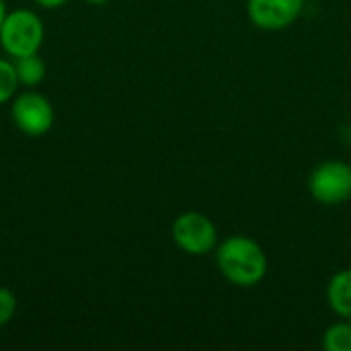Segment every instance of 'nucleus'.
I'll return each instance as SVG.
<instances>
[{
  "label": "nucleus",
  "instance_id": "f257e3e1",
  "mask_svg": "<svg viewBox=\"0 0 351 351\" xmlns=\"http://www.w3.org/2000/svg\"><path fill=\"white\" fill-rule=\"evenodd\" d=\"M216 265L226 282L253 288L267 276V255L261 245L245 234H232L216 247Z\"/></svg>",
  "mask_w": 351,
  "mask_h": 351
},
{
  "label": "nucleus",
  "instance_id": "f03ea898",
  "mask_svg": "<svg viewBox=\"0 0 351 351\" xmlns=\"http://www.w3.org/2000/svg\"><path fill=\"white\" fill-rule=\"evenodd\" d=\"M43 35H45V29H43L41 19L33 10H27V8L6 12L4 23L0 27L2 49L12 60L31 56V53H39Z\"/></svg>",
  "mask_w": 351,
  "mask_h": 351
},
{
  "label": "nucleus",
  "instance_id": "7ed1b4c3",
  "mask_svg": "<svg viewBox=\"0 0 351 351\" xmlns=\"http://www.w3.org/2000/svg\"><path fill=\"white\" fill-rule=\"evenodd\" d=\"M308 191L323 206H341L351 199V165L325 160L311 171Z\"/></svg>",
  "mask_w": 351,
  "mask_h": 351
},
{
  "label": "nucleus",
  "instance_id": "20e7f679",
  "mask_svg": "<svg viewBox=\"0 0 351 351\" xmlns=\"http://www.w3.org/2000/svg\"><path fill=\"white\" fill-rule=\"evenodd\" d=\"M171 237L175 245L193 257L208 255L218 247V230L216 224L202 212H185L175 218Z\"/></svg>",
  "mask_w": 351,
  "mask_h": 351
},
{
  "label": "nucleus",
  "instance_id": "39448f33",
  "mask_svg": "<svg viewBox=\"0 0 351 351\" xmlns=\"http://www.w3.org/2000/svg\"><path fill=\"white\" fill-rule=\"evenodd\" d=\"M10 115L14 125L29 138H39L47 134L56 119L49 99L35 90L14 95V99L10 101Z\"/></svg>",
  "mask_w": 351,
  "mask_h": 351
},
{
  "label": "nucleus",
  "instance_id": "423d86ee",
  "mask_svg": "<svg viewBox=\"0 0 351 351\" xmlns=\"http://www.w3.org/2000/svg\"><path fill=\"white\" fill-rule=\"evenodd\" d=\"M304 0H249L247 14L251 23L263 31H282L290 27L302 12Z\"/></svg>",
  "mask_w": 351,
  "mask_h": 351
},
{
  "label": "nucleus",
  "instance_id": "0eeeda50",
  "mask_svg": "<svg viewBox=\"0 0 351 351\" xmlns=\"http://www.w3.org/2000/svg\"><path fill=\"white\" fill-rule=\"evenodd\" d=\"M327 302L335 315L351 321V269L337 271L327 286Z\"/></svg>",
  "mask_w": 351,
  "mask_h": 351
},
{
  "label": "nucleus",
  "instance_id": "6e6552de",
  "mask_svg": "<svg viewBox=\"0 0 351 351\" xmlns=\"http://www.w3.org/2000/svg\"><path fill=\"white\" fill-rule=\"evenodd\" d=\"M14 70H16V78L21 86L33 88L37 84L43 82L47 68L45 62L39 58V53H31V56H23V58H14Z\"/></svg>",
  "mask_w": 351,
  "mask_h": 351
},
{
  "label": "nucleus",
  "instance_id": "1a4fd4ad",
  "mask_svg": "<svg viewBox=\"0 0 351 351\" xmlns=\"http://www.w3.org/2000/svg\"><path fill=\"white\" fill-rule=\"evenodd\" d=\"M323 348L327 351H351V321L331 325L323 335Z\"/></svg>",
  "mask_w": 351,
  "mask_h": 351
},
{
  "label": "nucleus",
  "instance_id": "9d476101",
  "mask_svg": "<svg viewBox=\"0 0 351 351\" xmlns=\"http://www.w3.org/2000/svg\"><path fill=\"white\" fill-rule=\"evenodd\" d=\"M19 86L21 84H19V78H16L14 62L0 58V105L10 103L14 99Z\"/></svg>",
  "mask_w": 351,
  "mask_h": 351
},
{
  "label": "nucleus",
  "instance_id": "9b49d317",
  "mask_svg": "<svg viewBox=\"0 0 351 351\" xmlns=\"http://www.w3.org/2000/svg\"><path fill=\"white\" fill-rule=\"evenodd\" d=\"M14 313H16V296L8 288L0 286V327L8 325Z\"/></svg>",
  "mask_w": 351,
  "mask_h": 351
},
{
  "label": "nucleus",
  "instance_id": "f8f14e48",
  "mask_svg": "<svg viewBox=\"0 0 351 351\" xmlns=\"http://www.w3.org/2000/svg\"><path fill=\"white\" fill-rule=\"evenodd\" d=\"M39 6H43V8H60V6H64L68 0H35Z\"/></svg>",
  "mask_w": 351,
  "mask_h": 351
},
{
  "label": "nucleus",
  "instance_id": "ddd939ff",
  "mask_svg": "<svg viewBox=\"0 0 351 351\" xmlns=\"http://www.w3.org/2000/svg\"><path fill=\"white\" fill-rule=\"evenodd\" d=\"M4 16H6V6H4V0H0V27L4 23Z\"/></svg>",
  "mask_w": 351,
  "mask_h": 351
},
{
  "label": "nucleus",
  "instance_id": "4468645a",
  "mask_svg": "<svg viewBox=\"0 0 351 351\" xmlns=\"http://www.w3.org/2000/svg\"><path fill=\"white\" fill-rule=\"evenodd\" d=\"M88 4H93V6H103L105 2H109V0H86Z\"/></svg>",
  "mask_w": 351,
  "mask_h": 351
}]
</instances>
